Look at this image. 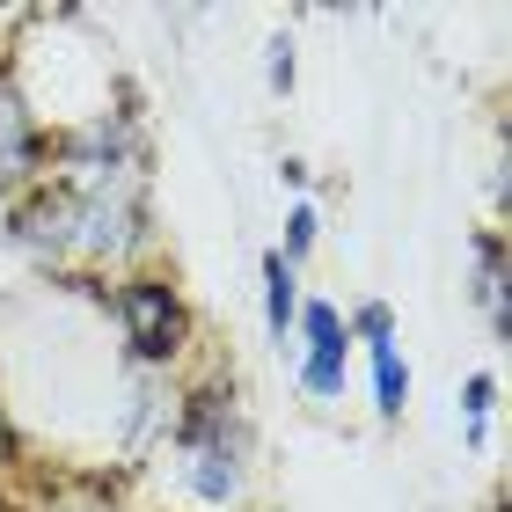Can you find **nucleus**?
<instances>
[{
	"label": "nucleus",
	"mask_w": 512,
	"mask_h": 512,
	"mask_svg": "<svg viewBox=\"0 0 512 512\" xmlns=\"http://www.w3.org/2000/svg\"><path fill=\"white\" fill-rule=\"evenodd\" d=\"M176 454H183V483H191L198 505H235L249 483V432L235 417V395L220 388L191 395V410L176 425Z\"/></svg>",
	"instance_id": "nucleus-1"
},
{
	"label": "nucleus",
	"mask_w": 512,
	"mask_h": 512,
	"mask_svg": "<svg viewBox=\"0 0 512 512\" xmlns=\"http://www.w3.org/2000/svg\"><path fill=\"white\" fill-rule=\"evenodd\" d=\"M74 198V256L88 264H125L147 242V198L139 176H103V183H59Z\"/></svg>",
	"instance_id": "nucleus-2"
},
{
	"label": "nucleus",
	"mask_w": 512,
	"mask_h": 512,
	"mask_svg": "<svg viewBox=\"0 0 512 512\" xmlns=\"http://www.w3.org/2000/svg\"><path fill=\"white\" fill-rule=\"evenodd\" d=\"M110 308H118V330L132 344V359L139 366H169L183 352V293H176V278H161V271H132L118 293H110Z\"/></svg>",
	"instance_id": "nucleus-3"
},
{
	"label": "nucleus",
	"mask_w": 512,
	"mask_h": 512,
	"mask_svg": "<svg viewBox=\"0 0 512 512\" xmlns=\"http://www.w3.org/2000/svg\"><path fill=\"white\" fill-rule=\"evenodd\" d=\"M44 161H52V139H44L30 96H22V81L0 66V205L30 198L44 183Z\"/></svg>",
	"instance_id": "nucleus-4"
},
{
	"label": "nucleus",
	"mask_w": 512,
	"mask_h": 512,
	"mask_svg": "<svg viewBox=\"0 0 512 512\" xmlns=\"http://www.w3.org/2000/svg\"><path fill=\"white\" fill-rule=\"evenodd\" d=\"M293 330L308 337L300 344V388L315 395V403H337L344 381H352V337H344V315L330 300H300Z\"/></svg>",
	"instance_id": "nucleus-5"
},
{
	"label": "nucleus",
	"mask_w": 512,
	"mask_h": 512,
	"mask_svg": "<svg viewBox=\"0 0 512 512\" xmlns=\"http://www.w3.org/2000/svg\"><path fill=\"white\" fill-rule=\"evenodd\" d=\"M8 235L30 249V256H44V264H66V256H74V198H66L59 183H37V191L15 205Z\"/></svg>",
	"instance_id": "nucleus-6"
},
{
	"label": "nucleus",
	"mask_w": 512,
	"mask_h": 512,
	"mask_svg": "<svg viewBox=\"0 0 512 512\" xmlns=\"http://www.w3.org/2000/svg\"><path fill=\"white\" fill-rule=\"evenodd\" d=\"M476 308L491 337H512V278H505V235H476Z\"/></svg>",
	"instance_id": "nucleus-7"
},
{
	"label": "nucleus",
	"mask_w": 512,
	"mask_h": 512,
	"mask_svg": "<svg viewBox=\"0 0 512 512\" xmlns=\"http://www.w3.org/2000/svg\"><path fill=\"white\" fill-rule=\"evenodd\" d=\"M293 315H300V278H293V264L286 256H264V322H271V337L286 344V330H293Z\"/></svg>",
	"instance_id": "nucleus-8"
},
{
	"label": "nucleus",
	"mask_w": 512,
	"mask_h": 512,
	"mask_svg": "<svg viewBox=\"0 0 512 512\" xmlns=\"http://www.w3.org/2000/svg\"><path fill=\"white\" fill-rule=\"evenodd\" d=\"M374 352V410L381 417H403V403H410V366H403V352L395 344H366Z\"/></svg>",
	"instance_id": "nucleus-9"
},
{
	"label": "nucleus",
	"mask_w": 512,
	"mask_h": 512,
	"mask_svg": "<svg viewBox=\"0 0 512 512\" xmlns=\"http://www.w3.org/2000/svg\"><path fill=\"white\" fill-rule=\"evenodd\" d=\"M491 395H498L491 374H469V388H461V432H469V447H483V425H491Z\"/></svg>",
	"instance_id": "nucleus-10"
},
{
	"label": "nucleus",
	"mask_w": 512,
	"mask_h": 512,
	"mask_svg": "<svg viewBox=\"0 0 512 512\" xmlns=\"http://www.w3.org/2000/svg\"><path fill=\"white\" fill-rule=\"evenodd\" d=\"M344 337H352V344H395V315H388V300H366V308L344 322Z\"/></svg>",
	"instance_id": "nucleus-11"
},
{
	"label": "nucleus",
	"mask_w": 512,
	"mask_h": 512,
	"mask_svg": "<svg viewBox=\"0 0 512 512\" xmlns=\"http://www.w3.org/2000/svg\"><path fill=\"white\" fill-rule=\"evenodd\" d=\"M308 249H315V205H293V213H286V249H278V256L293 264V256H308Z\"/></svg>",
	"instance_id": "nucleus-12"
},
{
	"label": "nucleus",
	"mask_w": 512,
	"mask_h": 512,
	"mask_svg": "<svg viewBox=\"0 0 512 512\" xmlns=\"http://www.w3.org/2000/svg\"><path fill=\"white\" fill-rule=\"evenodd\" d=\"M271 88H293V44L286 37L271 44Z\"/></svg>",
	"instance_id": "nucleus-13"
},
{
	"label": "nucleus",
	"mask_w": 512,
	"mask_h": 512,
	"mask_svg": "<svg viewBox=\"0 0 512 512\" xmlns=\"http://www.w3.org/2000/svg\"><path fill=\"white\" fill-rule=\"evenodd\" d=\"M15 461V432H8V410H0V469Z\"/></svg>",
	"instance_id": "nucleus-14"
},
{
	"label": "nucleus",
	"mask_w": 512,
	"mask_h": 512,
	"mask_svg": "<svg viewBox=\"0 0 512 512\" xmlns=\"http://www.w3.org/2000/svg\"><path fill=\"white\" fill-rule=\"evenodd\" d=\"M0 512H15V505H8V498H0Z\"/></svg>",
	"instance_id": "nucleus-15"
}]
</instances>
